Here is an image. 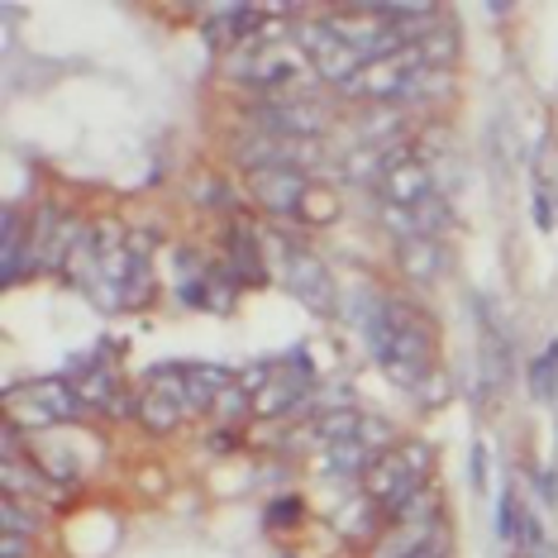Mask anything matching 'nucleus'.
<instances>
[{
	"mask_svg": "<svg viewBox=\"0 0 558 558\" xmlns=\"http://www.w3.org/2000/svg\"><path fill=\"white\" fill-rule=\"evenodd\" d=\"M425 468H429V449L425 444H405V449L397 453H383L373 468H367V492L363 497L377 506L387 520H397L405 506H411V497L425 487Z\"/></svg>",
	"mask_w": 558,
	"mask_h": 558,
	"instance_id": "obj_1",
	"label": "nucleus"
},
{
	"mask_svg": "<svg viewBox=\"0 0 558 558\" xmlns=\"http://www.w3.org/2000/svg\"><path fill=\"white\" fill-rule=\"evenodd\" d=\"M377 363H383V373L405 391H421L429 383V373H435V339H429V325L415 320L401 301H397V335L377 353Z\"/></svg>",
	"mask_w": 558,
	"mask_h": 558,
	"instance_id": "obj_2",
	"label": "nucleus"
},
{
	"mask_svg": "<svg viewBox=\"0 0 558 558\" xmlns=\"http://www.w3.org/2000/svg\"><path fill=\"white\" fill-rule=\"evenodd\" d=\"M306 68H311V58L301 53V48H287V44H272V39H258V44H248L244 53L230 58V77L258 86L263 96L287 92Z\"/></svg>",
	"mask_w": 558,
	"mask_h": 558,
	"instance_id": "obj_3",
	"label": "nucleus"
},
{
	"mask_svg": "<svg viewBox=\"0 0 558 558\" xmlns=\"http://www.w3.org/2000/svg\"><path fill=\"white\" fill-rule=\"evenodd\" d=\"M5 401H29V411H5L20 429H44L58 421H77L86 411L72 377H44V383H24V387H5Z\"/></svg>",
	"mask_w": 558,
	"mask_h": 558,
	"instance_id": "obj_4",
	"label": "nucleus"
},
{
	"mask_svg": "<svg viewBox=\"0 0 558 558\" xmlns=\"http://www.w3.org/2000/svg\"><path fill=\"white\" fill-rule=\"evenodd\" d=\"M253 130H268L277 138H296V144H315L329 130V110L320 100H282V96H258L248 106Z\"/></svg>",
	"mask_w": 558,
	"mask_h": 558,
	"instance_id": "obj_5",
	"label": "nucleus"
},
{
	"mask_svg": "<svg viewBox=\"0 0 558 558\" xmlns=\"http://www.w3.org/2000/svg\"><path fill=\"white\" fill-rule=\"evenodd\" d=\"M296 44H301V53L311 58V68L320 72L329 86H339V92H349V86L363 77V68H367V62L335 34V24H329V20L301 24V29H296Z\"/></svg>",
	"mask_w": 558,
	"mask_h": 558,
	"instance_id": "obj_6",
	"label": "nucleus"
},
{
	"mask_svg": "<svg viewBox=\"0 0 558 558\" xmlns=\"http://www.w3.org/2000/svg\"><path fill=\"white\" fill-rule=\"evenodd\" d=\"M282 282H287L291 296H301L315 315H339L344 311L335 277H329V268L315 258V253H291V258L282 263Z\"/></svg>",
	"mask_w": 558,
	"mask_h": 558,
	"instance_id": "obj_7",
	"label": "nucleus"
},
{
	"mask_svg": "<svg viewBox=\"0 0 558 558\" xmlns=\"http://www.w3.org/2000/svg\"><path fill=\"white\" fill-rule=\"evenodd\" d=\"M248 186H253V201H258L263 210H272V215H296L301 206H306V196H311V177L296 172V168L253 172Z\"/></svg>",
	"mask_w": 558,
	"mask_h": 558,
	"instance_id": "obj_8",
	"label": "nucleus"
},
{
	"mask_svg": "<svg viewBox=\"0 0 558 558\" xmlns=\"http://www.w3.org/2000/svg\"><path fill=\"white\" fill-rule=\"evenodd\" d=\"M311 391V367H272L263 391L253 397V415H291L301 411V397Z\"/></svg>",
	"mask_w": 558,
	"mask_h": 558,
	"instance_id": "obj_9",
	"label": "nucleus"
},
{
	"mask_svg": "<svg viewBox=\"0 0 558 558\" xmlns=\"http://www.w3.org/2000/svg\"><path fill=\"white\" fill-rule=\"evenodd\" d=\"M439 186H435V172L425 168V162H405V168H397L383 182V201L387 206H401V210H421L425 201H435Z\"/></svg>",
	"mask_w": 558,
	"mask_h": 558,
	"instance_id": "obj_10",
	"label": "nucleus"
},
{
	"mask_svg": "<svg viewBox=\"0 0 558 558\" xmlns=\"http://www.w3.org/2000/svg\"><path fill=\"white\" fill-rule=\"evenodd\" d=\"M0 487H5V497H29V506H34V497L62 501V482H53L39 463H24V459L0 463Z\"/></svg>",
	"mask_w": 558,
	"mask_h": 558,
	"instance_id": "obj_11",
	"label": "nucleus"
},
{
	"mask_svg": "<svg viewBox=\"0 0 558 558\" xmlns=\"http://www.w3.org/2000/svg\"><path fill=\"white\" fill-rule=\"evenodd\" d=\"M435 535H439V520H397V525L373 544V558H411Z\"/></svg>",
	"mask_w": 558,
	"mask_h": 558,
	"instance_id": "obj_12",
	"label": "nucleus"
},
{
	"mask_svg": "<svg viewBox=\"0 0 558 558\" xmlns=\"http://www.w3.org/2000/svg\"><path fill=\"white\" fill-rule=\"evenodd\" d=\"M397 258H401V272L415 277V282H439L444 277V263H449V253H444L439 239H405L397 244Z\"/></svg>",
	"mask_w": 558,
	"mask_h": 558,
	"instance_id": "obj_13",
	"label": "nucleus"
},
{
	"mask_svg": "<svg viewBox=\"0 0 558 558\" xmlns=\"http://www.w3.org/2000/svg\"><path fill=\"white\" fill-rule=\"evenodd\" d=\"M230 272L239 277V282H248V287H258L263 277H268V268H263V244H258V234L248 230V225H234L230 230Z\"/></svg>",
	"mask_w": 558,
	"mask_h": 558,
	"instance_id": "obj_14",
	"label": "nucleus"
},
{
	"mask_svg": "<svg viewBox=\"0 0 558 558\" xmlns=\"http://www.w3.org/2000/svg\"><path fill=\"white\" fill-rule=\"evenodd\" d=\"M182 415H192L182 405V397H172V391H148L144 401H138V425L154 429V435H172L177 425H182Z\"/></svg>",
	"mask_w": 558,
	"mask_h": 558,
	"instance_id": "obj_15",
	"label": "nucleus"
},
{
	"mask_svg": "<svg viewBox=\"0 0 558 558\" xmlns=\"http://www.w3.org/2000/svg\"><path fill=\"white\" fill-rule=\"evenodd\" d=\"M373 463H377V453L367 449V444H359V439L329 444L325 459H320L325 473H339V477H367V468H373Z\"/></svg>",
	"mask_w": 558,
	"mask_h": 558,
	"instance_id": "obj_16",
	"label": "nucleus"
},
{
	"mask_svg": "<svg viewBox=\"0 0 558 558\" xmlns=\"http://www.w3.org/2000/svg\"><path fill=\"white\" fill-rule=\"evenodd\" d=\"M482 373H487L492 387L511 383V344H506V335L492 325H482Z\"/></svg>",
	"mask_w": 558,
	"mask_h": 558,
	"instance_id": "obj_17",
	"label": "nucleus"
},
{
	"mask_svg": "<svg viewBox=\"0 0 558 558\" xmlns=\"http://www.w3.org/2000/svg\"><path fill=\"white\" fill-rule=\"evenodd\" d=\"M377 520H383V511H377L373 501H367V497H353V501L344 506V511H339L335 525L344 530L349 539H367V535H373V530H377Z\"/></svg>",
	"mask_w": 558,
	"mask_h": 558,
	"instance_id": "obj_18",
	"label": "nucleus"
},
{
	"mask_svg": "<svg viewBox=\"0 0 558 558\" xmlns=\"http://www.w3.org/2000/svg\"><path fill=\"white\" fill-rule=\"evenodd\" d=\"M0 525H5V535L34 539V530H39V511H34V506H20V497H0Z\"/></svg>",
	"mask_w": 558,
	"mask_h": 558,
	"instance_id": "obj_19",
	"label": "nucleus"
},
{
	"mask_svg": "<svg viewBox=\"0 0 558 558\" xmlns=\"http://www.w3.org/2000/svg\"><path fill=\"white\" fill-rule=\"evenodd\" d=\"M530 391H535L539 401H549L558 391V344H549L535 363H530Z\"/></svg>",
	"mask_w": 558,
	"mask_h": 558,
	"instance_id": "obj_20",
	"label": "nucleus"
},
{
	"mask_svg": "<svg viewBox=\"0 0 558 558\" xmlns=\"http://www.w3.org/2000/svg\"><path fill=\"white\" fill-rule=\"evenodd\" d=\"M148 296H154V268H148V258L134 253V268L124 277V306H144Z\"/></svg>",
	"mask_w": 558,
	"mask_h": 558,
	"instance_id": "obj_21",
	"label": "nucleus"
},
{
	"mask_svg": "<svg viewBox=\"0 0 558 558\" xmlns=\"http://www.w3.org/2000/svg\"><path fill=\"white\" fill-rule=\"evenodd\" d=\"M244 411H253V397H248V391L239 387V383H234L230 391H220V397H215V405H210L215 421H239Z\"/></svg>",
	"mask_w": 558,
	"mask_h": 558,
	"instance_id": "obj_22",
	"label": "nucleus"
},
{
	"mask_svg": "<svg viewBox=\"0 0 558 558\" xmlns=\"http://www.w3.org/2000/svg\"><path fill=\"white\" fill-rule=\"evenodd\" d=\"M449 220H453V210H449V201H444V196L425 201V206L415 210V225H421V234H425V239H435V234H439Z\"/></svg>",
	"mask_w": 558,
	"mask_h": 558,
	"instance_id": "obj_23",
	"label": "nucleus"
},
{
	"mask_svg": "<svg viewBox=\"0 0 558 558\" xmlns=\"http://www.w3.org/2000/svg\"><path fill=\"white\" fill-rule=\"evenodd\" d=\"M515 539L520 544H525V554L530 558H554V549H549V539H544V525H539V520L535 515H520V530H515Z\"/></svg>",
	"mask_w": 558,
	"mask_h": 558,
	"instance_id": "obj_24",
	"label": "nucleus"
},
{
	"mask_svg": "<svg viewBox=\"0 0 558 558\" xmlns=\"http://www.w3.org/2000/svg\"><path fill=\"white\" fill-rule=\"evenodd\" d=\"M359 444H367V449L383 459V449L387 444H397V429H391L387 421H377V415H363V425H359Z\"/></svg>",
	"mask_w": 558,
	"mask_h": 558,
	"instance_id": "obj_25",
	"label": "nucleus"
},
{
	"mask_svg": "<svg viewBox=\"0 0 558 558\" xmlns=\"http://www.w3.org/2000/svg\"><path fill=\"white\" fill-rule=\"evenodd\" d=\"M515 530H520L515 497H511V492H501V506H497V535H501V539H515Z\"/></svg>",
	"mask_w": 558,
	"mask_h": 558,
	"instance_id": "obj_26",
	"label": "nucleus"
},
{
	"mask_svg": "<svg viewBox=\"0 0 558 558\" xmlns=\"http://www.w3.org/2000/svg\"><path fill=\"white\" fill-rule=\"evenodd\" d=\"M10 459H20V425L10 421H0V463H10Z\"/></svg>",
	"mask_w": 558,
	"mask_h": 558,
	"instance_id": "obj_27",
	"label": "nucleus"
},
{
	"mask_svg": "<svg viewBox=\"0 0 558 558\" xmlns=\"http://www.w3.org/2000/svg\"><path fill=\"white\" fill-rule=\"evenodd\" d=\"M272 525H287V520H301V501H277L272 511H268Z\"/></svg>",
	"mask_w": 558,
	"mask_h": 558,
	"instance_id": "obj_28",
	"label": "nucleus"
},
{
	"mask_svg": "<svg viewBox=\"0 0 558 558\" xmlns=\"http://www.w3.org/2000/svg\"><path fill=\"white\" fill-rule=\"evenodd\" d=\"M535 220H539V230H554V206L544 192H535Z\"/></svg>",
	"mask_w": 558,
	"mask_h": 558,
	"instance_id": "obj_29",
	"label": "nucleus"
},
{
	"mask_svg": "<svg viewBox=\"0 0 558 558\" xmlns=\"http://www.w3.org/2000/svg\"><path fill=\"white\" fill-rule=\"evenodd\" d=\"M0 554L5 558H24L29 549H24V535H0Z\"/></svg>",
	"mask_w": 558,
	"mask_h": 558,
	"instance_id": "obj_30",
	"label": "nucleus"
},
{
	"mask_svg": "<svg viewBox=\"0 0 558 558\" xmlns=\"http://www.w3.org/2000/svg\"><path fill=\"white\" fill-rule=\"evenodd\" d=\"M411 558H449V544H444V535H435L421 554H411Z\"/></svg>",
	"mask_w": 558,
	"mask_h": 558,
	"instance_id": "obj_31",
	"label": "nucleus"
}]
</instances>
